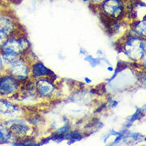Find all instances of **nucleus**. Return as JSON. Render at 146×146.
Listing matches in <instances>:
<instances>
[{"label": "nucleus", "instance_id": "obj_10", "mask_svg": "<svg viewBox=\"0 0 146 146\" xmlns=\"http://www.w3.org/2000/svg\"><path fill=\"white\" fill-rule=\"evenodd\" d=\"M11 137V131L3 125H0V144H3V143L8 142Z\"/></svg>", "mask_w": 146, "mask_h": 146}, {"label": "nucleus", "instance_id": "obj_16", "mask_svg": "<svg viewBox=\"0 0 146 146\" xmlns=\"http://www.w3.org/2000/svg\"><path fill=\"white\" fill-rule=\"evenodd\" d=\"M10 1H15V0H10Z\"/></svg>", "mask_w": 146, "mask_h": 146}, {"label": "nucleus", "instance_id": "obj_9", "mask_svg": "<svg viewBox=\"0 0 146 146\" xmlns=\"http://www.w3.org/2000/svg\"><path fill=\"white\" fill-rule=\"evenodd\" d=\"M32 73L35 78H41L46 76H50L54 73L46 68L42 62H37L32 67Z\"/></svg>", "mask_w": 146, "mask_h": 146}, {"label": "nucleus", "instance_id": "obj_7", "mask_svg": "<svg viewBox=\"0 0 146 146\" xmlns=\"http://www.w3.org/2000/svg\"><path fill=\"white\" fill-rule=\"evenodd\" d=\"M8 123L9 125H6L7 126L9 127L8 129L16 134L24 135L27 133L30 130V127L27 126V124H25L20 120H11L9 121Z\"/></svg>", "mask_w": 146, "mask_h": 146}, {"label": "nucleus", "instance_id": "obj_8", "mask_svg": "<svg viewBox=\"0 0 146 146\" xmlns=\"http://www.w3.org/2000/svg\"><path fill=\"white\" fill-rule=\"evenodd\" d=\"M0 113L6 116L12 117L19 113V109L7 101L0 99Z\"/></svg>", "mask_w": 146, "mask_h": 146}, {"label": "nucleus", "instance_id": "obj_1", "mask_svg": "<svg viewBox=\"0 0 146 146\" xmlns=\"http://www.w3.org/2000/svg\"><path fill=\"white\" fill-rule=\"evenodd\" d=\"M101 7L103 15L113 19H119L125 15V8L122 0H102Z\"/></svg>", "mask_w": 146, "mask_h": 146}, {"label": "nucleus", "instance_id": "obj_14", "mask_svg": "<svg viewBox=\"0 0 146 146\" xmlns=\"http://www.w3.org/2000/svg\"><path fill=\"white\" fill-rule=\"evenodd\" d=\"M82 1H84V2H90V0H82Z\"/></svg>", "mask_w": 146, "mask_h": 146}, {"label": "nucleus", "instance_id": "obj_12", "mask_svg": "<svg viewBox=\"0 0 146 146\" xmlns=\"http://www.w3.org/2000/svg\"><path fill=\"white\" fill-rule=\"evenodd\" d=\"M8 37H9V35L7 34L0 29V49L3 46V44L6 42V41L7 40Z\"/></svg>", "mask_w": 146, "mask_h": 146}, {"label": "nucleus", "instance_id": "obj_6", "mask_svg": "<svg viewBox=\"0 0 146 146\" xmlns=\"http://www.w3.org/2000/svg\"><path fill=\"white\" fill-rule=\"evenodd\" d=\"M36 88L38 94L42 97H48L51 95L55 89L54 85L50 80L45 78L39 79L37 81Z\"/></svg>", "mask_w": 146, "mask_h": 146}, {"label": "nucleus", "instance_id": "obj_13", "mask_svg": "<svg viewBox=\"0 0 146 146\" xmlns=\"http://www.w3.org/2000/svg\"><path fill=\"white\" fill-rule=\"evenodd\" d=\"M3 69V59L1 58V55H0V70Z\"/></svg>", "mask_w": 146, "mask_h": 146}, {"label": "nucleus", "instance_id": "obj_11", "mask_svg": "<svg viewBox=\"0 0 146 146\" xmlns=\"http://www.w3.org/2000/svg\"><path fill=\"white\" fill-rule=\"evenodd\" d=\"M134 31L139 36H145V23L144 22H138L136 24L134 27Z\"/></svg>", "mask_w": 146, "mask_h": 146}, {"label": "nucleus", "instance_id": "obj_2", "mask_svg": "<svg viewBox=\"0 0 146 146\" xmlns=\"http://www.w3.org/2000/svg\"><path fill=\"white\" fill-rule=\"evenodd\" d=\"M29 46V42L25 38H7L3 46L1 47L2 54H9L19 56L23 53Z\"/></svg>", "mask_w": 146, "mask_h": 146}, {"label": "nucleus", "instance_id": "obj_4", "mask_svg": "<svg viewBox=\"0 0 146 146\" xmlns=\"http://www.w3.org/2000/svg\"><path fill=\"white\" fill-rule=\"evenodd\" d=\"M19 80L14 76L4 75L0 78V94L10 95L15 93L19 89Z\"/></svg>", "mask_w": 146, "mask_h": 146}, {"label": "nucleus", "instance_id": "obj_5", "mask_svg": "<svg viewBox=\"0 0 146 146\" xmlns=\"http://www.w3.org/2000/svg\"><path fill=\"white\" fill-rule=\"evenodd\" d=\"M29 71L30 70L27 66V65L22 60L18 59L15 63L11 65V75L19 81L27 78L29 74Z\"/></svg>", "mask_w": 146, "mask_h": 146}, {"label": "nucleus", "instance_id": "obj_3", "mask_svg": "<svg viewBox=\"0 0 146 146\" xmlns=\"http://www.w3.org/2000/svg\"><path fill=\"white\" fill-rule=\"evenodd\" d=\"M125 49L127 54L130 56L131 58L138 60L145 54V42H143L138 38H133L127 41Z\"/></svg>", "mask_w": 146, "mask_h": 146}, {"label": "nucleus", "instance_id": "obj_15", "mask_svg": "<svg viewBox=\"0 0 146 146\" xmlns=\"http://www.w3.org/2000/svg\"><path fill=\"white\" fill-rule=\"evenodd\" d=\"M98 1H99V2H102V0H98Z\"/></svg>", "mask_w": 146, "mask_h": 146}]
</instances>
